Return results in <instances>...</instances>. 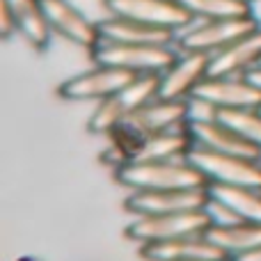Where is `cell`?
Masks as SVG:
<instances>
[{
    "instance_id": "5b68a950",
    "label": "cell",
    "mask_w": 261,
    "mask_h": 261,
    "mask_svg": "<svg viewBox=\"0 0 261 261\" xmlns=\"http://www.w3.org/2000/svg\"><path fill=\"white\" fill-rule=\"evenodd\" d=\"M186 158L206 176L208 184L261 188V158L220 153V151H211V149H204V147H195V144Z\"/></svg>"
},
{
    "instance_id": "ba28073f",
    "label": "cell",
    "mask_w": 261,
    "mask_h": 261,
    "mask_svg": "<svg viewBox=\"0 0 261 261\" xmlns=\"http://www.w3.org/2000/svg\"><path fill=\"white\" fill-rule=\"evenodd\" d=\"M206 76H211V55L199 50H179L174 62L158 76V96L188 101Z\"/></svg>"
},
{
    "instance_id": "484cf974",
    "label": "cell",
    "mask_w": 261,
    "mask_h": 261,
    "mask_svg": "<svg viewBox=\"0 0 261 261\" xmlns=\"http://www.w3.org/2000/svg\"><path fill=\"white\" fill-rule=\"evenodd\" d=\"M18 261H35V259H18Z\"/></svg>"
},
{
    "instance_id": "5bb4252c",
    "label": "cell",
    "mask_w": 261,
    "mask_h": 261,
    "mask_svg": "<svg viewBox=\"0 0 261 261\" xmlns=\"http://www.w3.org/2000/svg\"><path fill=\"white\" fill-rule=\"evenodd\" d=\"M188 130L193 135L195 147H204L220 153H234L245 158H261V147L248 142L231 126L220 122L218 117L208 119H188Z\"/></svg>"
},
{
    "instance_id": "603a6c76",
    "label": "cell",
    "mask_w": 261,
    "mask_h": 261,
    "mask_svg": "<svg viewBox=\"0 0 261 261\" xmlns=\"http://www.w3.org/2000/svg\"><path fill=\"white\" fill-rule=\"evenodd\" d=\"M0 32H3L5 39L16 32V23H14L12 9H9V5L5 3V0H0Z\"/></svg>"
},
{
    "instance_id": "8992f818",
    "label": "cell",
    "mask_w": 261,
    "mask_h": 261,
    "mask_svg": "<svg viewBox=\"0 0 261 261\" xmlns=\"http://www.w3.org/2000/svg\"><path fill=\"white\" fill-rule=\"evenodd\" d=\"M259 28L250 14L229 18H213V21H195L184 32H179L176 48L179 50H199V53L216 55L218 50L227 48L241 39L243 35Z\"/></svg>"
},
{
    "instance_id": "7a4b0ae2",
    "label": "cell",
    "mask_w": 261,
    "mask_h": 261,
    "mask_svg": "<svg viewBox=\"0 0 261 261\" xmlns=\"http://www.w3.org/2000/svg\"><path fill=\"white\" fill-rule=\"evenodd\" d=\"M158 76L161 73L135 76L126 87H122V90L115 92L108 99L99 101L94 113L87 119V128L92 133L110 135L117 126H122L135 110L142 108L144 103H149L151 99L158 96Z\"/></svg>"
},
{
    "instance_id": "cb8c5ba5",
    "label": "cell",
    "mask_w": 261,
    "mask_h": 261,
    "mask_svg": "<svg viewBox=\"0 0 261 261\" xmlns=\"http://www.w3.org/2000/svg\"><path fill=\"white\" fill-rule=\"evenodd\" d=\"M231 261H261V248H254L245 254H239V257H234Z\"/></svg>"
},
{
    "instance_id": "7402d4cb",
    "label": "cell",
    "mask_w": 261,
    "mask_h": 261,
    "mask_svg": "<svg viewBox=\"0 0 261 261\" xmlns=\"http://www.w3.org/2000/svg\"><path fill=\"white\" fill-rule=\"evenodd\" d=\"M218 119L231 126L248 142L261 147V108H236V110H218Z\"/></svg>"
},
{
    "instance_id": "e0dca14e",
    "label": "cell",
    "mask_w": 261,
    "mask_h": 261,
    "mask_svg": "<svg viewBox=\"0 0 261 261\" xmlns=\"http://www.w3.org/2000/svg\"><path fill=\"white\" fill-rule=\"evenodd\" d=\"M12 9L16 32L37 50H46L50 44L53 30L48 25L44 0H5Z\"/></svg>"
},
{
    "instance_id": "d6986e66",
    "label": "cell",
    "mask_w": 261,
    "mask_h": 261,
    "mask_svg": "<svg viewBox=\"0 0 261 261\" xmlns=\"http://www.w3.org/2000/svg\"><path fill=\"white\" fill-rule=\"evenodd\" d=\"M206 236L229 257V261L239 254H245L254 248H261V222H236V225L218 227L213 225Z\"/></svg>"
},
{
    "instance_id": "6da1fadb",
    "label": "cell",
    "mask_w": 261,
    "mask_h": 261,
    "mask_svg": "<svg viewBox=\"0 0 261 261\" xmlns=\"http://www.w3.org/2000/svg\"><path fill=\"white\" fill-rule=\"evenodd\" d=\"M115 179L133 190L206 188L208 181L188 158L174 161H128L115 170Z\"/></svg>"
},
{
    "instance_id": "d4e9b609",
    "label": "cell",
    "mask_w": 261,
    "mask_h": 261,
    "mask_svg": "<svg viewBox=\"0 0 261 261\" xmlns=\"http://www.w3.org/2000/svg\"><path fill=\"white\" fill-rule=\"evenodd\" d=\"M248 78L254 83V85H259V87H261V64H259L257 69H252V71L248 73Z\"/></svg>"
},
{
    "instance_id": "ffe728a7",
    "label": "cell",
    "mask_w": 261,
    "mask_h": 261,
    "mask_svg": "<svg viewBox=\"0 0 261 261\" xmlns=\"http://www.w3.org/2000/svg\"><path fill=\"white\" fill-rule=\"evenodd\" d=\"M208 195L213 199H218V202L227 204L241 220L261 222V188L208 184Z\"/></svg>"
},
{
    "instance_id": "30bf717a",
    "label": "cell",
    "mask_w": 261,
    "mask_h": 261,
    "mask_svg": "<svg viewBox=\"0 0 261 261\" xmlns=\"http://www.w3.org/2000/svg\"><path fill=\"white\" fill-rule=\"evenodd\" d=\"M190 99L204 101L216 110L261 108V87L248 76H206Z\"/></svg>"
},
{
    "instance_id": "9c48e42d",
    "label": "cell",
    "mask_w": 261,
    "mask_h": 261,
    "mask_svg": "<svg viewBox=\"0 0 261 261\" xmlns=\"http://www.w3.org/2000/svg\"><path fill=\"white\" fill-rule=\"evenodd\" d=\"M103 3L108 14L135 18V21L165 28V30L184 32L195 23V18L181 5V0H103Z\"/></svg>"
},
{
    "instance_id": "44dd1931",
    "label": "cell",
    "mask_w": 261,
    "mask_h": 261,
    "mask_svg": "<svg viewBox=\"0 0 261 261\" xmlns=\"http://www.w3.org/2000/svg\"><path fill=\"white\" fill-rule=\"evenodd\" d=\"M195 21H213L250 14V0H181Z\"/></svg>"
},
{
    "instance_id": "3957f363",
    "label": "cell",
    "mask_w": 261,
    "mask_h": 261,
    "mask_svg": "<svg viewBox=\"0 0 261 261\" xmlns=\"http://www.w3.org/2000/svg\"><path fill=\"white\" fill-rule=\"evenodd\" d=\"M94 64L119 67L135 76L144 73H163L179 55L174 46H156V44H115V41H99L90 50Z\"/></svg>"
},
{
    "instance_id": "277c9868",
    "label": "cell",
    "mask_w": 261,
    "mask_h": 261,
    "mask_svg": "<svg viewBox=\"0 0 261 261\" xmlns=\"http://www.w3.org/2000/svg\"><path fill=\"white\" fill-rule=\"evenodd\" d=\"M211 216L206 208H193V211L176 213H158V216H138L126 227V236L138 241L140 245L174 241L181 236L206 234L211 229Z\"/></svg>"
},
{
    "instance_id": "4fadbf2b",
    "label": "cell",
    "mask_w": 261,
    "mask_h": 261,
    "mask_svg": "<svg viewBox=\"0 0 261 261\" xmlns=\"http://www.w3.org/2000/svg\"><path fill=\"white\" fill-rule=\"evenodd\" d=\"M140 254L144 261H229V257L206 234L140 245Z\"/></svg>"
},
{
    "instance_id": "7c38bea8",
    "label": "cell",
    "mask_w": 261,
    "mask_h": 261,
    "mask_svg": "<svg viewBox=\"0 0 261 261\" xmlns=\"http://www.w3.org/2000/svg\"><path fill=\"white\" fill-rule=\"evenodd\" d=\"M44 9L53 35L64 37L67 41L87 50L101 41L99 21L85 16L71 0H44Z\"/></svg>"
},
{
    "instance_id": "2e32d148",
    "label": "cell",
    "mask_w": 261,
    "mask_h": 261,
    "mask_svg": "<svg viewBox=\"0 0 261 261\" xmlns=\"http://www.w3.org/2000/svg\"><path fill=\"white\" fill-rule=\"evenodd\" d=\"M261 64V28L211 55V76H248Z\"/></svg>"
},
{
    "instance_id": "ac0fdd59",
    "label": "cell",
    "mask_w": 261,
    "mask_h": 261,
    "mask_svg": "<svg viewBox=\"0 0 261 261\" xmlns=\"http://www.w3.org/2000/svg\"><path fill=\"white\" fill-rule=\"evenodd\" d=\"M193 135L188 130V124L181 128L163 130V133L147 135L138 142L135 153L130 161H174L186 158L193 149Z\"/></svg>"
},
{
    "instance_id": "9a60e30c",
    "label": "cell",
    "mask_w": 261,
    "mask_h": 261,
    "mask_svg": "<svg viewBox=\"0 0 261 261\" xmlns=\"http://www.w3.org/2000/svg\"><path fill=\"white\" fill-rule=\"evenodd\" d=\"M101 41H115V44H156V46H174L179 39V32L165 30L158 25L135 21L126 16L108 14L103 21H99Z\"/></svg>"
},
{
    "instance_id": "8fae6325",
    "label": "cell",
    "mask_w": 261,
    "mask_h": 261,
    "mask_svg": "<svg viewBox=\"0 0 261 261\" xmlns=\"http://www.w3.org/2000/svg\"><path fill=\"white\" fill-rule=\"evenodd\" d=\"M208 202L206 188H172V190H133L124 202V208L133 216H158L204 208Z\"/></svg>"
},
{
    "instance_id": "52a82bcc",
    "label": "cell",
    "mask_w": 261,
    "mask_h": 261,
    "mask_svg": "<svg viewBox=\"0 0 261 261\" xmlns=\"http://www.w3.org/2000/svg\"><path fill=\"white\" fill-rule=\"evenodd\" d=\"M135 78V73L119 67H108V64H94L87 71H81L76 76L67 78L58 87L60 99L64 101H103L126 87Z\"/></svg>"
}]
</instances>
